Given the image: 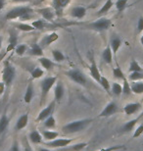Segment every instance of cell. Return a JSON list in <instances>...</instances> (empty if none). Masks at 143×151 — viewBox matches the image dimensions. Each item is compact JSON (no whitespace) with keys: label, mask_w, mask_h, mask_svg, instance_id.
<instances>
[{"label":"cell","mask_w":143,"mask_h":151,"mask_svg":"<svg viewBox=\"0 0 143 151\" xmlns=\"http://www.w3.org/2000/svg\"><path fill=\"white\" fill-rule=\"evenodd\" d=\"M33 9L30 8V6H18L13 9H11L7 14L5 15L6 20H16L21 19L22 21L29 20L32 17Z\"/></svg>","instance_id":"6da1fadb"},{"label":"cell","mask_w":143,"mask_h":151,"mask_svg":"<svg viewBox=\"0 0 143 151\" xmlns=\"http://www.w3.org/2000/svg\"><path fill=\"white\" fill-rule=\"evenodd\" d=\"M92 120L91 119H86V120H78L75 122L67 124L66 126L63 127V131L66 134H75V132H81L86 129L88 126L90 125Z\"/></svg>","instance_id":"7a4b0ae2"},{"label":"cell","mask_w":143,"mask_h":151,"mask_svg":"<svg viewBox=\"0 0 143 151\" xmlns=\"http://www.w3.org/2000/svg\"><path fill=\"white\" fill-rule=\"evenodd\" d=\"M15 76H16V68L9 61L5 60L4 68H3L2 71V81L6 86H11V83H13L15 78Z\"/></svg>","instance_id":"3957f363"},{"label":"cell","mask_w":143,"mask_h":151,"mask_svg":"<svg viewBox=\"0 0 143 151\" xmlns=\"http://www.w3.org/2000/svg\"><path fill=\"white\" fill-rule=\"evenodd\" d=\"M111 25H112V21L110 19L102 17L97 21H95V22L90 23L89 25H87L86 28L89 29H92V31L98 32H103L107 31L111 27Z\"/></svg>","instance_id":"277c9868"},{"label":"cell","mask_w":143,"mask_h":151,"mask_svg":"<svg viewBox=\"0 0 143 151\" xmlns=\"http://www.w3.org/2000/svg\"><path fill=\"white\" fill-rule=\"evenodd\" d=\"M57 78H58L57 77H47L42 80V81L40 83V86H41V102L40 103L41 104L43 103L45 98L47 97L50 89L52 88L54 84L56 83Z\"/></svg>","instance_id":"5b68a950"},{"label":"cell","mask_w":143,"mask_h":151,"mask_svg":"<svg viewBox=\"0 0 143 151\" xmlns=\"http://www.w3.org/2000/svg\"><path fill=\"white\" fill-rule=\"evenodd\" d=\"M66 76L71 78L72 81H74L75 83L80 84V86H86L87 78L83 72L78 70V69H73V70L66 72Z\"/></svg>","instance_id":"8992f818"},{"label":"cell","mask_w":143,"mask_h":151,"mask_svg":"<svg viewBox=\"0 0 143 151\" xmlns=\"http://www.w3.org/2000/svg\"><path fill=\"white\" fill-rule=\"evenodd\" d=\"M74 140L73 138H56L54 140L48 141L45 143V146H48L50 148H64L67 147L72 141Z\"/></svg>","instance_id":"52a82bcc"},{"label":"cell","mask_w":143,"mask_h":151,"mask_svg":"<svg viewBox=\"0 0 143 151\" xmlns=\"http://www.w3.org/2000/svg\"><path fill=\"white\" fill-rule=\"evenodd\" d=\"M70 2H71V0H53L52 8L55 10L56 17H62L64 9L70 4Z\"/></svg>","instance_id":"ba28073f"},{"label":"cell","mask_w":143,"mask_h":151,"mask_svg":"<svg viewBox=\"0 0 143 151\" xmlns=\"http://www.w3.org/2000/svg\"><path fill=\"white\" fill-rule=\"evenodd\" d=\"M37 13L40 14L42 18L45 21H48V22H53L54 18L56 17L55 10L52 7H44V8L37 9Z\"/></svg>","instance_id":"9c48e42d"},{"label":"cell","mask_w":143,"mask_h":151,"mask_svg":"<svg viewBox=\"0 0 143 151\" xmlns=\"http://www.w3.org/2000/svg\"><path fill=\"white\" fill-rule=\"evenodd\" d=\"M18 46V34L15 29L9 31V39H8V46L6 48V52L15 50V48Z\"/></svg>","instance_id":"30bf717a"},{"label":"cell","mask_w":143,"mask_h":151,"mask_svg":"<svg viewBox=\"0 0 143 151\" xmlns=\"http://www.w3.org/2000/svg\"><path fill=\"white\" fill-rule=\"evenodd\" d=\"M119 108H118V104L116 103L115 101H111L110 103H108L106 105V107L103 109V111L99 114V117H110L112 115H114L118 112Z\"/></svg>","instance_id":"8fae6325"},{"label":"cell","mask_w":143,"mask_h":151,"mask_svg":"<svg viewBox=\"0 0 143 151\" xmlns=\"http://www.w3.org/2000/svg\"><path fill=\"white\" fill-rule=\"evenodd\" d=\"M54 107H55V101H52L47 107H45L44 109L39 113L37 118H36V122H41V121L46 120L48 117L51 116V114H52L54 110Z\"/></svg>","instance_id":"7c38bea8"},{"label":"cell","mask_w":143,"mask_h":151,"mask_svg":"<svg viewBox=\"0 0 143 151\" xmlns=\"http://www.w3.org/2000/svg\"><path fill=\"white\" fill-rule=\"evenodd\" d=\"M58 38H59V35H58L57 32H51V34L44 35V37H42L40 42H39V45H40L42 48L49 46L51 43H53V42L58 40Z\"/></svg>","instance_id":"4fadbf2b"},{"label":"cell","mask_w":143,"mask_h":151,"mask_svg":"<svg viewBox=\"0 0 143 151\" xmlns=\"http://www.w3.org/2000/svg\"><path fill=\"white\" fill-rule=\"evenodd\" d=\"M89 71H90V76L92 77V78H94V80L99 83L100 80H101V74H100V72H99L98 66L96 64L94 57L91 58V65L89 67Z\"/></svg>","instance_id":"5bb4252c"},{"label":"cell","mask_w":143,"mask_h":151,"mask_svg":"<svg viewBox=\"0 0 143 151\" xmlns=\"http://www.w3.org/2000/svg\"><path fill=\"white\" fill-rule=\"evenodd\" d=\"M32 26L34 27L35 29H39V31H42V29H54L55 28V25H51V24H48L44 19L43 20H36L33 21L32 23Z\"/></svg>","instance_id":"9a60e30c"},{"label":"cell","mask_w":143,"mask_h":151,"mask_svg":"<svg viewBox=\"0 0 143 151\" xmlns=\"http://www.w3.org/2000/svg\"><path fill=\"white\" fill-rule=\"evenodd\" d=\"M141 109V104L138 102H134V103H129L124 107V112L126 115H133L136 112H138Z\"/></svg>","instance_id":"2e32d148"},{"label":"cell","mask_w":143,"mask_h":151,"mask_svg":"<svg viewBox=\"0 0 143 151\" xmlns=\"http://www.w3.org/2000/svg\"><path fill=\"white\" fill-rule=\"evenodd\" d=\"M86 15V9L83 6H75L71 10V16L75 19H83Z\"/></svg>","instance_id":"e0dca14e"},{"label":"cell","mask_w":143,"mask_h":151,"mask_svg":"<svg viewBox=\"0 0 143 151\" xmlns=\"http://www.w3.org/2000/svg\"><path fill=\"white\" fill-rule=\"evenodd\" d=\"M121 43H123V41H121V37H118V35H113V37H111L110 46L112 48V51H113L114 55H117V52L119 51V49L121 48Z\"/></svg>","instance_id":"ac0fdd59"},{"label":"cell","mask_w":143,"mask_h":151,"mask_svg":"<svg viewBox=\"0 0 143 151\" xmlns=\"http://www.w3.org/2000/svg\"><path fill=\"white\" fill-rule=\"evenodd\" d=\"M102 59L106 64L111 65L113 63V51L110 46V44H108L102 53Z\"/></svg>","instance_id":"d6986e66"},{"label":"cell","mask_w":143,"mask_h":151,"mask_svg":"<svg viewBox=\"0 0 143 151\" xmlns=\"http://www.w3.org/2000/svg\"><path fill=\"white\" fill-rule=\"evenodd\" d=\"M29 53V55H32V56L42 57L43 56V48L39 45V43L34 42V43H32V46H30Z\"/></svg>","instance_id":"ffe728a7"},{"label":"cell","mask_w":143,"mask_h":151,"mask_svg":"<svg viewBox=\"0 0 143 151\" xmlns=\"http://www.w3.org/2000/svg\"><path fill=\"white\" fill-rule=\"evenodd\" d=\"M38 62L40 63L42 68H44L46 71L52 70L53 67L55 66V63H54L52 60H50L49 58H46V57H39Z\"/></svg>","instance_id":"44dd1931"},{"label":"cell","mask_w":143,"mask_h":151,"mask_svg":"<svg viewBox=\"0 0 143 151\" xmlns=\"http://www.w3.org/2000/svg\"><path fill=\"white\" fill-rule=\"evenodd\" d=\"M130 88L132 91L135 94H142L143 93V81H132L130 83Z\"/></svg>","instance_id":"7402d4cb"},{"label":"cell","mask_w":143,"mask_h":151,"mask_svg":"<svg viewBox=\"0 0 143 151\" xmlns=\"http://www.w3.org/2000/svg\"><path fill=\"white\" fill-rule=\"evenodd\" d=\"M13 26L16 29H18L19 31L22 32H33L34 31V27L32 26V24H26V23H13Z\"/></svg>","instance_id":"603a6c76"},{"label":"cell","mask_w":143,"mask_h":151,"mask_svg":"<svg viewBox=\"0 0 143 151\" xmlns=\"http://www.w3.org/2000/svg\"><path fill=\"white\" fill-rule=\"evenodd\" d=\"M64 93H65V89H64V86L62 83H57L55 86V90H54V95H55V100L61 101V99L63 98Z\"/></svg>","instance_id":"cb8c5ba5"},{"label":"cell","mask_w":143,"mask_h":151,"mask_svg":"<svg viewBox=\"0 0 143 151\" xmlns=\"http://www.w3.org/2000/svg\"><path fill=\"white\" fill-rule=\"evenodd\" d=\"M113 5H115L113 0H107V1L105 2V4L101 7V9L97 12V16L100 17V16H102V15L107 14L108 12L111 10V8L113 7Z\"/></svg>","instance_id":"d4e9b609"},{"label":"cell","mask_w":143,"mask_h":151,"mask_svg":"<svg viewBox=\"0 0 143 151\" xmlns=\"http://www.w3.org/2000/svg\"><path fill=\"white\" fill-rule=\"evenodd\" d=\"M28 122H29L28 114H25V115H23V116H21L19 118V120L17 121L16 129L17 131H21V129H23L24 128H26L27 125H28Z\"/></svg>","instance_id":"484cf974"},{"label":"cell","mask_w":143,"mask_h":151,"mask_svg":"<svg viewBox=\"0 0 143 151\" xmlns=\"http://www.w3.org/2000/svg\"><path fill=\"white\" fill-rule=\"evenodd\" d=\"M138 121H139V118H136V119L130 120V121H129V122H126L123 126V128H121V132H132V129H134V127H135L136 124L138 123Z\"/></svg>","instance_id":"4316f807"},{"label":"cell","mask_w":143,"mask_h":151,"mask_svg":"<svg viewBox=\"0 0 143 151\" xmlns=\"http://www.w3.org/2000/svg\"><path fill=\"white\" fill-rule=\"evenodd\" d=\"M29 137L30 141L33 142V143H41L42 138H43L42 134L39 132H37V131H33V132H30L29 135Z\"/></svg>","instance_id":"83f0119b"},{"label":"cell","mask_w":143,"mask_h":151,"mask_svg":"<svg viewBox=\"0 0 143 151\" xmlns=\"http://www.w3.org/2000/svg\"><path fill=\"white\" fill-rule=\"evenodd\" d=\"M41 134H42V137H43L44 139L48 140V141L56 139V138L58 137V135H59V134H58L57 132H51V131H42Z\"/></svg>","instance_id":"f1b7e54d"},{"label":"cell","mask_w":143,"mask_h":151,"mask_svg":"<svg viewBox=\"0 0 143 151\" xmlns=\"http://www.w3.org/2000/svg\"><path fill=\"white\" fill-rule=\"evenodd\" d=\"M33 86L32 83H29L28 87H27V90H26V94H25V97H24V100H25L26 103H30V101H32V99L33 97Z\"/></svg>","instance_id":"f546056e"},{"label":"cell","mask_w":143,"mask_h":151,"mask_svg":"<svg viewBox=\"0 0 143 151\" xmlns=\"http://www.w3.org/2000/svg\"><path fill=\"white\" fill-rule=\"evenodd\" d=\"M9 126V118L6 115H2L0 118V134H3Z\"/></svg>","instance_id":"4dcf8cb0"},{"label":"cell","mask_w":143,"mask_h":151,"mask_svg":"<svg viewBox=\"0 0 143 151\" xmlns=\"http://www.w3.org/2000/svg\"><path fill=\"white\" fill-rule=\"evenodd\" d=\"M129 73H132V72H143V68L139 65V63L136 61V60L132 59L129 64Z\"/></svg>","instance_id":"1f68e13d"},{"label":"cell","mask_w":143,"mask_h":151,"mask_svg":"<svg viewBox=\"0 0 143 151\" xmlns=\"http://www.w3.org/2000/svg\"><path fill=\"white\" fill-rule=\"evenodd\" d=\"M111 89L113 94H115L116 96H120L121 94H123V86H121L118 83H113L111 86Z\"/></svg>","instance_id":"d6a6232c"},{"label":"cell","mask_w":143,"mask_h":151,"mask_svg":"<svg viewBox=\"0 0 143 151\" xmlns=\"http://www.w3.org/2000/svg\"><path fill=\"white\" fill-rule=\"evenodd\" d=\"M52 56L56 62H63L65 60V56H64V54L61 50L58 49L52 50Z\"/></svg>","instance_id":"836d02e7"},{"label":"cell","mask_w":143,"mask_h":151,"mask_svg":"<svg viewBox=\"0 0 143 151\" xmlns=\"http://www.w3.org/2000/svg\"><path fill=\"white\" fill-rule=\"evenodd\" d=\"M129 80L132 81H137L143 80V72H132L129 76Z\"/></svg>","instance_id":"e575fe53"},{"label":"cell","mask_w":143,"mask_h":151,"mask_svg":"<svg viewBox=\"0 0 143 151\" xmlns=\"http://www.w3.org/2000/svg\"><path fill=\"white\" fill-rule=\"evenodd\" d=\"M123 81H124V84H123V94L126 95V96L130 95L132 93V88H130V83H129V81H127L126 78H124Z\"/></svg>","instance_id":"d590c367"},{"label":"cell","mask_w":143,"mask_h":151,"mask_svg":"<svg viewBox=\"0 0 143 151\" xmlns=\"http://www.w3.org/2000/svg\"><path fill=\"white\" fill-rule=\"evenodd\" d=\"M127 2H129V0H117L115 3V6H116V8H117V10L119 12H123L124 9L126 8Z\"/></svg>","instance_id":"8d00e7d4"},{"label":"cell","mask_w":143,"mask_h":151,"mask_svg":"<svg viewBox=\"0 0 143 151\" xmlns=\"http://www.w3.org/2000/svg\"><path fill=\"white\" fill-rule=\"evenodd\" d=\"M86 145H87V143H78V144H75V145L71 146L70 148H66L65 147L66 149H60L58 151H80V150H83Z\"/></svg>","instance_id":"74e56055"},{"label":"cell","mask_w":143,"mask_h":151,"mask_svg":"<svg viewBox=\"0 0 143 151\" xmlns=\"http://www.w3.org/2000/svg\"><path fill=\"white\" fill-rule=\"evenodd\" d=\"M113 76L116 78H118V80H124L126 78V76H124V72L121 71V69L119 67H116V68H113Z\"/></svg>","instance_id":"f35d334b"},{"label":"cell","mask_w":143,"mask_h":151,"mask_svg":"<svg viewBox=\"0 0 143 151\" xmlns=\"http://www.w3.org/2000/svg\"><path fill=\"white\" fill-rule=\"evenodd\" d=\"M30 75H32V78H39L44 75V71L40 68L35 67L34 69H32V70L30 71Z\"/></svg>","instance_id":"ab89813d"},{"label":"cell","mask_w":143,"mask_h":151,"mask_svg":"<svg viewBox=\"0 0 143 151\" xmlns=\"http://www.w3.org/2000/svg\"><path fill=\"white\" fill-rule=\"evenodd\" d=\"M99 84H100V86H101L103 87V88H104L107 92L110 91V89H111L110 83H109V81L104 77V76H101V80H100Z\"/></svg>","instance_id":"60d3db41"},{"label":"cell","mask_w":143,"mask_h":151,"mask_svg":"<svg viewBox=\"0 0 143 151\" xmlns=\"http://www.w3.org/2000/svg\"><path fill=\"white\" fill-rule=\"evenodd\" d=\"M27 49H28V47H27L26 44H18V46L15 48V52H16L17 55L23 56L27 52Z\"/></svg>","instance_id":"b9f144b4"},{"label":"cell","mask_w":143,"mask_h":151,"mask_svg":"<svg viewBox=\"0 0 143 151\" xmlns=\"http://www.w3.org/2000/svg\"><path fill=\"white\" fill-rule=\"evenodd\" d=\"M55 126H56V120H55V118L51 115V116H49L45 120L44 127H46V128H55Z\"/></svg>","instance_id":"7bdbcfd3"},{"label":"cell","mask_w":143,"mask_h":151,"mask_svg":"<svg viewBox=\"0 0 143 151\" xmlns=\"http://www.w3.org/2000/svg\"><path fill=\"white\" fill-rule=\"evenodd\" d=\"M124 148V145H115V146L107 147V148H101L98 151H116V150H120Z\"/></svg>","instance_id":"ee69618b"},{"label":"cell","mask_w":143,"mask_h":151,"mask_svg":"<svg viewBox=\"0 0 143 151\" xmlns=\"http://www.w3.org/2000/svg\"><path fill=\"white\" fill-rule=\"evenodd\" d=\"M142 134H143V124H141V125L136 129V131H134V134H133L132 137L133 138H136V137H140Z\"/></svg>","instance_id":"f6af8a7d"},{"label":"cell","mask_w":143,"mask_h":151,"mask_svg":"<svg viewBox=\"0 0 143 151\" xmlns=\"http://www.w3.org/2000/svg\"><path fill=\"white\" fill-rule=\"evenodd\" d=\"M136 29H137L138 34H140V32H143V16L139 17V19L137 21V27H136Z\"/></svg>","instance_id":"bcb514c9"},{"label":"cell","mask_w":143,"mask_h":151,"mask_svg":"<svg viewBox=\"0 0 143 151\" xmlns=\"http://www.w3.org/2000/svg\"><path fill=\"white\" fill-rule=\"evenodd\" d=\"M5 83H3V81H1L0 83V95H2L3 93H4V90H5Z\"/></svg>","instance_id":"7dc6e473"},{"label":"cell","mask_w":143,"mask_h":151,"mask_svg":"<svg viewBox=\"0 0 143 151\" xmlns=\"http://www.w3.org/2000/svg\"><path fill=\"white\" fill-rule=\"evenodd\" d=\"M11 151H20L19 150V146H18V143L17 142H15L13 144V146H12V148H11Z\"/></svg>","instance_id":"c3c4849f"},{"label":"cell","mask_w":143,"mask_h":151,"mask_svg":"<svg viewBox=\"0 0 143 151\" xmlns=\"http://www.w3.org/2000/svg\"><path fill=\"white\" fill-rule=\"evenodd\" d=\"M29 1H32V0H12V2L14 3H26Z\"/></svg>","instance_id":"681fc988"},{"label":"cell","mask_w":143,"mask_h":151,"mask_svg":"<svg viewBox=\"0 0 143 151\" xmlns=\"http://www.w3.org/2000/svg\"><path fill=\"white\" fill-rule=\"evenodd\" d=\"M4 5H5V0H0V12L4 8Z\"/></svg>","instance_id":"f907efd6"},{"label":"cell","mask_w":143,"mask_h":151,"mask_svg":"<svg viewBox=\"0 0 143 151\" xmlns=\"http://www.w3.org/2000/svg\"><path fill=\"white\" fill-rule=\"evenodd\" d=\"M6 54H7V52H6V50L4 51V52H2L1 54H0V61H1V60H2L3 58H4Z\"/></svg>","instance_id":"816d5d0a"},{"label":"cell","mask_w":143,"mask_h":151,"mask_svg":"<svg viewBox=\"0 0 143 151\" xmlns=\"http://www.w3.org/2000/svg\"><path fill=\"white\" fill-rule=\"evenodd\" d=\"M25 151H32V150L30 149V147H29V145H27V146L25 147Z\"/></svg>","instance_id":"f5cc1de1"},{"label":"cell","mask_w":143,"mask_h":151,"mask_svg":"<svg viewBox=\"0 0 143 151\" xmlns=\"http://www.w3.org/2000/svg\"><path fill=\"white\" fill-rule=\"evenodd\" d=\"M38 151H50V150H48V149H46V148H39Z\"/></svg>","instance_id":"db71d44e"},{"label":"cell","mask_w":143,"mask_h":151,"mask_svg":"<svg viewBox=\"0 0 143 151\" xmlns=\"http://www.w3.org/2000/svg\"><path fill=\"white\" fill-rule=\"evenodd\" d=\"M2 48V37H0V49Z\"/></svg>","instance_id":"11a10c76"},{"label":"cell","mask_w":143,"mask_h":151,"mask_svg":"<svg viewBox=\"0 0 143 151\" xmlns=\"http://www.w3.org/2000/svg\"><path fill=\"white\" fill-rule=\"evenodd\" d=\"M140 43H141V45L143 46V35H141V37H140Z\"/></svg>","instance_id":"9f6ffc18"},{"label":"cell","mask_w":143,"mask_h":151,"mask_svg":"<svg viewBox=\"0 0 143 151\" xmlns=\"http://www.w3.org/2000/svg\"><path fill=\"white\" fill-rule=\"evenodd\" d=\"M138 118H139V119H141V118H143V111H142V113L140 114V116H139Z\"/></svg>","instance_id":"6f0895ef"}]
</instances>
